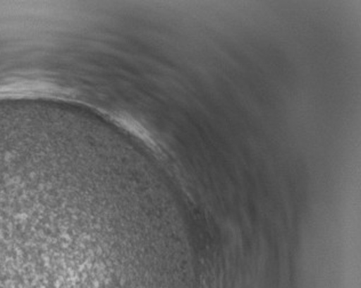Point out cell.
Instances as JSON below:
<instances>
[{
	"mask_svg": "<svg viewBox=\"0 0 361 288\" xmlns=\"http://www.w3.org/2000/svg\"><path fill=\"white\" fill-rule=\"evenodd\" d=\"M0 171V288H188L178 268L109 256L82 221L70 182Z\"/></svg>",
	"mask_w": 361,
	"mask_h": 288,
	"instance_id": "obj_1",
	"label": "cell"
}]
</instances>
